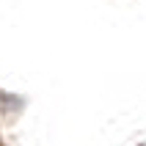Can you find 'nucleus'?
Wrapping results in <instances>:
<instances>
[]
</instances>
